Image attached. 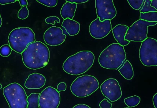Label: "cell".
<instances>
[{"label":"cell","instance_id":"83f0119b","mask_svg":"<svg viewBox=\"0 0 157 108\" xmlns=\"http://www.w3.org/2000/svg\"><path fill=\"white\" fill-rule=\"evenodd\" d=\"M99 106L101 108H111L112 104L109 102L107 99H105L100 102Z\"/></svg>","mask_w":157,"mask_h":108},{"label":"cell","instance_id":"8fae6325","mask_svg":"<svg viewBox=\"0 0 157 108\" xmlns=\"http://www.w3.org/2000/svg\"><path fill=\"white\" fill-rule=\"evenodd\" d=\"M95 6L97 15L101 22L110 21L116 17L117 10L113 0H96Z\"/></svg>","mask_w":157,"mask_h":108},{"label":"cell","instance_id":"603a6c76","mask_svg":"<svg viewBox=\"0 0 157 108\" xmlns=\"http://www.w3.org/2000/svg\"><path fill=\"white\" fill-rule=\"evenodd\" d=\"M12 50L9 45H3L0 48V55L2 57H7L11 54Z\"/></svg>","mask_w":157,"mask_h":108},{"label":"cell","instance_id":"4316f807","mask_svg":"<svg viewBox=\"0 0 157 108\" xmlns=\"http://www.w3.org/2000/svg\"><path fill=\"white\" fill-rule=\"evenodd\" d=\"M45 22L47 24H51L52 25L55 24V22L56 21L58 23H60V19L58 17L56 16H51L46 18Z\"/></svg>","mask_w":157,"mask_h":108},{"label":"cell","instance_id":"cb8c5ba5","mask_svg":"<svg viewBox=\"0 0 157 108\" xmlns=\"http://www.w3.org/2000/svg\"><path fill=\"white\" fill-rule=\"evenodd\" d=\"M127 1L131 7L136 10L141 8L144 2V0H128Z\"/></svg>","mask_w":157,"mask_h":108},{"label":"cell","instance_id":"ffe728a7","mask_svg":"<svg viewBox=\"0 0 157 108\" xmlns=\"http://www.w3.org/2000/svg\"><path fill=\"white\" fill-rule=\"evenodd\" d=\"M140 19L149 22H157V12L140 13Z\"/></svg>","mask_w":157,"mask_h":108},{"label":"cell","instance_id":"30bf717a","mask_svg":"<svg viewBox=\"0 0 157 108\" xmlns=\"http://www.w3.org/2000/svg\"><path fill=\"white\" fill-rule=\"evenodd\" d=\"M100 89L103 96L111 102L119 100L122 95L121 87L115 79L109 78L106 80L101 85Z\"/></svg>","mask_w":157,"mask_h":108},{"label":"cell","instance_id":"7402d4cb","mask_svg":"<svg viewBox=\"0 0 157 108\" xmlns=\"http://www.w3.org/2000/svg\"><path fill=\"white\" fill-rule=\"evenodd\" d=\"M151 0H146L145 5L144 6L142 9L140 11V12L145 13L149 12H157V10L151 6Z\"/></svg>","mask_w":157,"mask_h":108},{"label":"cell","instance_id":"6da1fadb","mask_svg":"<svg viewBox=\"0 0 157 108\" xmlns=\"http://www.w3.org/2000/svg\"><path fill=\"white\" fill-rule=\"evenodd\" d=\"M21 55L24 64L32 70L39 69L46 66L50 60L48 48L40 41L29 44Z\"/></svg>","mask_w":157,"mask_h":108},{"label":"cell","instance_id":"7c38bea8","mask_svg":"<svg viewBox=\"0 0 157 108\" xmlns=\"http://www.w3.org/2000/svg\"><path fill=\"white\" fill-rule=\"evenodd\" d=\"M110 21L106 20L101 22L98 17L91 22L89 30L91 36L96 39H101L106 37L112 30Z\"/></svg>","mask_w":157,"mask_h":108},{"label":"cell","instance_id":"52a82bcc","mask_svg":"<svg viewBox=\"0 0 157 108\" xmlns=\"http://www.w3.org/2000/svg\"><path fill=\"white\" fill-rule=\"evenodd\" d=\"M140 61L146 67L157 66V41L148 37L142 42L139 50Z\"/></svg>","mask_w":157,"mask_h":108},{"label":"cell","instance_id":"e575fe53","mask_svg":"<svg viewBox=\"0 0 157 108\" xmlns=\"http://www.w3.org/2000/svg\"><path fill=\"white\" fill-rule=\"evenodd\" d=\"M151 6L152 7L157 10V0H152L151 1Z\"/></svg>","mask_w":157,"mask_h":108},{"label":"cell","instance_id":"277c9868","mask_svg":"<svg viewBox=\"0 0 157 108\" xmlns=\"http://www.w3.org/2000/svg\"><path fill=\"white\" fill-rule=\"evenodd\" d=\"M35 41L34 32L29 27H21L13 29L8 37V43L12 50L21 54L29 44Z\"/></svg>","mask_w":157,"mask_h":108},{"label":"cell","instance_id":"d6986e66","mask_svg":"<svg viewBox=\"0 0 157 108\" xmlns=\"http://www.w3.org/2000/svg\"><path fill=\"white\" fill-rule=\"evenodd\" d=\"M39 93H32L28 96L27 108H40L39 104Z\"/></svg>","mask_w":157,"mask_h":108},{"label":"cell","instance_id":"f1b7e54d","mask_svg":"<svg viewBox=\"0 0 157 108\" xmlns=\"http://www.w3.org/2000/svg\"><path fill=\"white\" fill-rule=\"evenodd\" d=\"M67 88L66 84L64 82H61L59 83L57 85V91L59 92L61 91H66Z\"/></svg>","mask_w":157,"mask_h":108},{"label":"cell","instance_id":"ac0fdd59","mask_svg":"<svg viewBox=\"0 0 157 108\" xmlns=\"http://www.w3.org/2000/svg\"><path fill=\"white\" fill-rule=\"evenodd\" d=\"M119 71L125 79L131 80L134 77V71L132 65L128 60H127Z\"/></svg>","mask_w":157,"mask_h":108},{"label":"cell","instance_id":"d4e9b609","mask_svg":"<svg viewBox=\"0 0 157 108\" xmlns=\"http://www.w3.org/2000/svg\"><path fill=\"white\" fill-rule=\"evenodd\" d=\"M29 15V10L26 6L22 7L18 13V17L20 19H26Z\"/></svg>","mask_w":157,"mask_h":108},{"label":"cell","instance_id":"5bb4252c","mask_svg":"<svg viewBox=\"0 0 157 108\" xmlns=\"http://www.w3.org/2000/svg\"><path fill=\"white\" fill-rule=\"evenodd\" d=\"M46 79L41 74L34 73L30 74L25 81V87L29 89H39L44 86Z\"/></svg>","mask_w":157,"mask_h":108},{"label":"cell","instance_id":"d590c367","mask_svg":"<svg viewBox=\"0 0 157 108\" xmlns=\"http://www.w3.org/2000/svg\"><path fill=\"white\" fill-rule=\"evenodd\" d=\"M2 18H1V14H0V27L2 26Z\"/></svg>","mask_w":157,"mask_h":108},{"label":"cell","instance_id":"5b68a950","mask_svg":"<svg viewBox=\"0 0 157 108\" xmlns=\"http://www.w3.org/2000/svg\"><path fill=\"white\" fill-rule=\"evenodd\" d=\"M99 87V81L96 77L85 75L78 77L73 82L71 90L77 97L85 98L90 96Z\"/></svg>","mask_w":157,"mask_h":108},{"label":"cell","instance_id":"9a60e30c","mask_svg":"<svg viewBox=\"0 0 157 108\" xmlns=\"http://www.w3.org/2000/svg\"><path fill=\"white\" fill-rule=\"evenodd\" d=\"M128 28V26L125 25H118L112 29L113 37L117 43L123 47L127 45L130 42L124 39Z\"/></svg>","mask_w":157,"mask_h":108},{"label":"cell","instance_id":"e0dca14e","mask_svg":"<svg viewBox=\"0 0 157 108\" xmlns=\"http://www.w3.org/2000/svg\"><path fill=\"white\" fill-rule=\"evenodd\" d=\"M77 4L74 3L67 2L63 6L61 10V15L64 20L68 18L72 19L75 15V13L76 10Z\"/></svg>","mask_w":157,"mask_h":108},{"label":"cell","instance_id":"836d02e7","mask_svg":"<svg viewBox=\"0 0 157 108\" xmlns=\"http://www.w3.org/2000/svg\"><path fill=\"white\" fill-rule=\"evenodd\" d=\"M20 5L21 6L23 7L24 6H26L28 5V2L26 0H19Z\"/></svg>","mask_w":157,"mask_h":108},{"label":"cell","instance_id":"2e32d148","mask_svg":"<svg viewBox=\"0 0 157 108\" xmlns=\"http://www.w3.org/2000/svg\"><path fill=\"white\" fill-rule=\"evenodd\" d=\"M62 26L66 30L70 36H75L78 34L80 29V25L76 21L67 19L64 20Z\"/></svg>","mask_w":157,"mask_h":108},{"label":"cell","instance_id":"4fadbf2b","mask_svg":"<svg viewBox=\"0 0 157 108\" xmlns=\"http://www.w3.org/2000/svg\"><path fill=\"white\" fill-rule=\"evenodd\" d=\"M67 36L63 33V29L57 26L49 28L44 34V41L51 46L60 45L65 41Z\"/></svg>","mask_w":157,"mask_h":108},{"label":"cell","instance_id":"74e56055","mask_svg":"<svg viewBox=\"0 0 157 108\" xmlns=\"http://www.w3.org/2000/svg\"><path fill=\"white\" fill-rule=\"evenodd\" d=\"M130 108L127 107V108Z\"/></svg>","mask_w":157,"mask_h":108},{"label":"cell","instance_id":"9c48e42d","mask_svg":"<svg viewBox=\"0 0 157 108\" xmlns=\"http://www.w3.org/2000/svg\"><path fill=\"white\" fill-rule=\"evenodd\" d=\"M61 97L57 90L49 86L45 88L39 96L40 108H57L60 104Z\"/></svg>","mask_w":157,"mask_h":108},{"label":"cell","instance_id":"44dd1931","mask_svg":"<svg viewBox=\"0 0 157 108\" xmlns=\"http://www.w3.org/2000/svg\"><path fill=\"white\" fill-rule=\"evenodd\" d=\"M141 99L139 96H133L125 98L124 103L129 108L134 107L139 104Z\"/></svg>","mask_w":157,"mask_h":108},{"label":"cell","instance_id":"8d00e7d4","mask_svg":"<svg viewBox=\"0 0 157 108\" xmlns=\"http://www.w3.org/2000/svg\"><path fill=\"white\" fill-rule=\"evenodd\" d=\"M2 88V85H1V83H0V89H1V88Z\"/></svg>","mask_w":157,"mask_h":108},{"label":"cell","instance_id":"1f68e13d","mask_svg":"<svg viewBox=\"0 0 157 108\" xmlns=\"http://www.w3.org/2000/svg\"><path fill=\"white\" fill-rule=\"evenodd\" d=\"M72 108H91L87 105L84 104H79L77 105Z\"/></svg>","mask_w":157,"mask_h":108},{"label":"cell","instance_id":"8992f818","mask_svg":"<svg viewBox=\"0 0 157 108\" xmlns=\"http://www.w3.org/2000/svg\"><path fill=\"white\" fill-rule=\"evenodd\" d=\"M3 94L10 108H27V94L19 83H13L5 87Z\"/></svg>","mask_w":157,"mask_h":108},{"label":"cell","instance_id":"d6a6232c","mask_svg":"<svg viewBox=\"0 0 157 108\" xmlns=\"http://www.w3.org/2000/svg\"><path fill=\"white\" fill-rule=\"evenodd\" d=\"M153 103L155 108H157V94L156 93L153 98Z\"/></svg>","mask_w":157,"mask_h":108},{"label":"cell","instance_id":"484cf974","mask_svg":"<svg viewBox=\"0 0 157 108\" xmlns=\"http://www.w3.org/2000/svg\"><path fill=\"white\" fill-rule=\"evenodd\" d=\"M37 1L48 7H54L57 5V0H37Z\"/></svg>","mask_w":157,"mask_h":108},{"label":"cell","instance_id":"4dcf8cb0","mask_svg":"<svg viewBox=\"0 0 157 108\" xmlns=\"http://www.w3.org/2000/svg\"><path fill=\"white\" fill-rule=\"evenodd\" d=\"M88 0H67V2L71 3H84L88 2Z\"/></svg>","mask_w":157,"mask_h":108},{"label":"cell","instance_id":"7a4b0ae2","mask_svg":"<svg viewBox=\"0 0 157 108\" xmlns=\"http://www.w3.org/2000/svg\"><path fill=\"white\" fill-rule=\"evenodd\" d=\"M94 55L90 51H82L68 57L63 65L64 71L72 75L85 73L92 66Z\"/></svg>","mask_w":157,"mask_h":108},{"label":"cell","instance_id":"f546056e","mask_svg":"<svg viewBox=\"0 0 157 108\" xmlns=\"http://www.w3.org/2000/svg\"><path fill=\"white\" fill-rule=\"evenodd\" d=\"M16 0H0V5H5L6 4L13 3Z\"/></svg>","mask_w":157,"mask_h":108},{"label":"cell","instance_id":"3957f363","mask_svg":"<svg viewBox=\"0 0 157 108\" xmlns=\"http://www.w3.org/2000/svg\"><path fill=\"white\" fill-rule=\"evenodd\" d=\"M124 47L118 43H113L101 53L98 61L101 66L110 70H117L126 59Z\"/></svg>","mask_w":157,"mask_h":108},{"label":"cell","instance_id":"ba28073f","mask_svg":"<svg viewBox=\"0 0 157 108\" xmlns=\"http://www.w3.org/2000/svg\"><path fill=\"white\" fill-rule=\"evenodd\" d=\"M157 22H149L139 19L128 27L124 39L129 42H141L148 38V27L156 25Z\"/></svg>","mask_w":157,"mask_h":108}]
</instances>
